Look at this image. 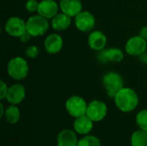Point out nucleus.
<instances>
[{"instance_id": "obj_1", "label": "nucleus", "mask_w": 147, "mask_h": 146, "mask_svg": "<svg viewBox=\"0 0 147 146\" xmlns=\"http://www.w3.org/2000/svg\"><path fill=\"white\" fill-rule=\"evenodd\" d=\"M115 103L119 110L123 113L134 111L139 105L140 99L136 91L128 87H123L114 97Z\"/></svg>"}, {"instance_id": "obj_2", "label": "nucleus", "mask_w": 147, "mask_h": 146, "mask_svg": "<svg viewBox=\"0 0 147 146\" xmlns=\"http://www.w3.org/2000/svg\"><path fill=\"white\" fill-rule=\"evenodd\" d=\"M29 71V66L27 60L20 56L10 59L7 65V72L10 78L16 81L25 79Z\"/></svg>"}, {"instance_id": "obj_3", "label": "nucleus", "mask_w": 147, "mask_h": 146, "mask_svg": "<svg viewBox=\"0 0 147 146\" xmlns=\"http://www.w3.org/2000/svg\"><path fill=\"white\" fill-rule=\"evenodd\" d=\"M48 19L40 15L39 14L31 15L26 21V29L32 37H39L44 35L49 28Z\"/></svg>"}, {"instance_id": "obj_4", "label": "nucleus", "mask_w": 147, "mask_h": 146, "mask_svg": "<svg viewBox=\"0 0 147 146\" xmlns=\"http://www.w3.org/2000/svg\"><path fill=\"white\" fill-rule=\"evenodd\" d=\"M102 84L108 96L114 99L116 93L124 87V79L121 74L115 71H109L102 77Z\"/></svg>"}, {"instance_id": "obj_5", "label": "nucleus", "mask_w": 147, "mask_h": 146, "mask_svg": "<svg viewBox=\"0 0 147 146\" xmlns=\"http://www.w3.org/2000/svg\"><path fill=\"white\" fill-rule=\"evenodd\" d=\"M87 107L88 104L85 100L79 96H71L65 102V109L67 113L74 118L86 114Z\"/></svg>"}, {"instance_id": "obj_6", "label": "nucleus", "mask_w": 147, "mask_h": 146, "mask_svg": "<svg viewBox=\"0 0 147 146\" xmlns=\"http://www.w3.org/2000/svg\"><path fill=\"white\" fill-rule=\"evenodd\" d=\"M76 28L83 33H90L96 27V18L92 13L87 10H82L74 17Z\"/></svg>"}, {"instance_id": "obj_7", "label": "nucleus", "mask_w": 147, "mask_h": 146, "mask_svg": "<svg viewBox=\"0 0 147 146\" xmlns=\"http://www.w3.org/2000/svg\"><path fill=\"white\" fill-rule=\"evenodd\" d=\"M147 50V40L139 35L129 38L125 45V51L130 56H140Z\"/></svg>"}, {"instance_id": "obj_8", "label": "nucleus", "mask_w": 147, "mask_h": 146, "mask_svg": "<svg viewBox=\"0 0 147 146\" xmlns=\"http://www.w3.org/2000/svg\"><path fill=\"white\" fill-rule=\"evenodd\" d=\"M107 113L108 108L106 103L100 100H94L88 104L86 115L93 122H99L106 117Z\"/></svg>"}, {"instance_id": "obj_9", "label": "nucleus", "mask_w": 147, "mask_h": 146, "mask_svg": "<svg viewBox=\"0 0 147 146\" xmlns=\"http://www.w3.org/2000/svg\"><path fill=\"white\" fill-rule=\"evenodd\" d=\"M4 30L9 36L19 38L27 30L26 22L19 16H11L6 21Z\"/></svg>"}, {"instance_id": "obj_10", "label": "nucleus", "mask_w": 147, "mask_h": 146, "mask_svg": "<svg viewBox=\"0 0 147 146\" xmlns=\"http://www.w3.org/2000/svg\"><path fill=\"white\" fill-rule=\"evenodd\" d=\"M59 3L55 0H41L39 3L37 13L49 20L53 19L57 14H59Z\"/></svg>"}, {"instance_id": "obj_11", "label": "nucleus", "mask_w": 147, "mask_h": 146, "mask_svg": "<svg viewBox=\"0 0 147 146\" xmlns=\"http://www.w3.org/2000/svg\"><path fill=\"white\" fill-rule=\"evenodd\" d=\"M97 59L102 63H107V62L119 63L123 60L124 53L122 50L118 47H110L100 51Z\"/></svg>"}, {"instance_id": "obj_12", "label": "nucleus", "mask_w": 147, "mask_h": 146, "mask_svg": "<svg viewBox=\"0 0 147 146\" xmlns=\"http://www.w3.org/2000/svg\"><path fill=\"white\" fill-rule=\"evenodd\" d=\"M26 96V89L21 83H14L9 87L6 100L9 104L18 105Z\"/></svg>"}, {"instance_id": "obj_13", "label": "nucleus", "mask_w": 147, "mask_h": 146, "mask_svg": "<svg viewBox=\"0 0 147 146\" xmlns=\"http://www.w3.org/2000/svg\"><path fill=\"white\" fill-rule=\"evenodd\" d=\"M64 45L63 38L59 34H51L47 35L44 40V49L50 54L59 52Z\"/></svg>"}, {"instance_id": "obj_14", "label": "nucleus", "mask_w": 147, "mask_h": 146, "mask_svg": "<svg viewBox=\"0 0 147 146\" xmlns=\"http://www.w3.org/2000/svg\"><path fill=\"white\" fill-rule=\"evenodd\" d=\"M107 37L105 34L100 30H93L90 33L88 36V45L89 46L96 52H100L105 49L107 45Z\"/></svg>"}, {"instance_id": "obj_15", "label": "nucleus", "mask_w": 147, "mask_h": 146, "mask_svg": "<svg viewBox=\"0 0 147 146\" xmlns=\"http://www.w3.org/2000/svg\"><path fill=\"white\" fill-rule=\"evenodd\" d=\"M59 8L65 15L75 17L83 10V3L81 0H60Z\"/></svg>"}, {"instance_id": "obj_16", "label": "nucleus", "mask_w": 147, "mask_h": 146, "mask_svg": "<svg viewBox=\"0 0 147 146\" xmlns=\"http://www.w3.org/2000/svg\"><path fill=\"white\" fill-rule=\"evenodd\" d=\"M74 131L81 135L89 134L93 128V121L86 115H82L80 117L75 118L73 122Z\"/></svg>"}, {"instance_id": "obj_17", "label": "nucleus", "mask_w": 147, "mask_h": 146, "mask_svg": "<svg viewBox=\"0 0 147 146\" xmlns=\"http://www.w3.org/2000/svg\"><path fill=\"white\" fill-rule=\"evenodd\" d=\"M58 146H78V140L75 131L64 129L58 134Z\"/></svg>"}, {"instance_id": "obj_18", "label": "nucleus", "mask_w": 147, "mask_h": 146, "mask_svg": "<svg viewBox=\"0 0 147 146\" xmlns=\"http://www.w3.org/2000/svg\"><path fill=\"white\" fill-rule=\"evenodd\" d=\"M71 23V17L61 12L57 14L53 19H51V26L56 31L66 30Z\"/></svg>"}, {"instance_id": "obj_19", "label": "nucleus", "mask_w": 147, "mask_h": 146, "mask_svg": "<svg viewBox=\"0 0 147 146\" xmlns=\"http://www.w3.org/2000/svg\"><path fill=\"white\" fill-rule=\"evenodd\" d=\"M3 118L9 124H16L21 119V112L19 108L16 105L10 104L8 108H6Z\"/></svg>"}, {"instance_id": "obj_20", "label": "nucleus", "mask_w": 147, "mask_h": 146, "mask_svg": "<svg viewBox=\"0 0 147 146\" xmlns=\"http://www.w3.org/2000/svg\"><path fill=\"white\" fill-rule=\"evenodd\" d=\"M132 146H147V132L144 130L135 131L131 137Z\"/></svg>"}, {"instance_id": "obj_21", "label": "nucleus", "mask_w": 147, "mask_h": 146, "mask_svg": "<svg viewBox=\"0 0 147 146\" xmlns=\"http://www.w3.org/2000/svg\"><path fill=\"white\" fill-rule=\"evenodd\" d=\"M78 146H102L101 141L98 138L92 135H85L78 140Z\"/></svg>"}, {"instance_id": "obj_22", "label": "nucleus", "mask_w": 147, "mask_h": 146, "mask_svg": "<svg viewBox=\"0 0 147 146\" xmlns=\"http://www.w3.org/2000/svg\"><path fill=\"white\" fill-rule=\"evenodd\" d=\"M136 124L140 129L147 132V109L140 111L136 116Z\"/></svg>"}, {"instance_id": "obj_23", "label": "nucleus", "mask_w": 147, "mask_h": 146, "mask_svg": "<svg viewBox=\"0 0 147 146\" xmlns=\"http://www.w3.org/2000/svg\"><path fill=\"white\" fill-rule=\"evenodd\" d=\"M25 54L28 58L29 59H35L39 56L40 54V49L37 46L32 45L29 46L26 48L25 50Z\"/></svg>"}, {"instance_id": "obj_24", "label": "nucleus", "mask_w": 147, "mask_h": 146, "mask_svg": "<svg viewBox=\"0 0 147 146\" xmlns=\"http://www.w3.org/2000/svg\"><path fill=\"white\" fill-rule=\"evenodd\" d=\"M39 3L40 2H38L37 0H28L25 3V8L28 12L34 13L38 11Z\"/></svg>"}, {"instance_id": "obj_25", "label": "nucleus", "mask_w": 147, "mask_h": 146, "mask_svg": "<svg viewBox=\"0 0 147 146\" xmlns=\"http://www.w3.org/2000/svg\"><path fill=\"white\" fill-rule=\"evenodd\" d=\"M8 89H9V87H8L7 83L3 80H1L0 81V99L1 100L6 99Z\"/></svg>"}, {"instance_id": "obj_26", "label": "nucleus", "mask_w": 147, "mask_h": 146, "mask_svg": "<svg viewBox=\"0 0 147 146\" xmlns=\"http://www.w3.org/2000/svg\"><path fill=\"white\" fill-rule=\"evenodd\" d=\"M31 34L26 30L20 37H19V40H21V42H22V43H26V42H28L30 39H31Z\"/></svg>"}, {"instance_id": "obj_27", "label": "nucleus", "mask_w": 147, "mask_h": 146, "mask_svg": "<svg viewBox=\"0 0 147 146\" xmlns=\"http://www.w3.org/2000/svg\"><path fill=\"white\" fill-rule=\"evenodd\" d=\"M140 35L141 37H143L144 39L147 40V26H144L141 28V29L140 31Z\"/></svg>"}, {"instance_id": "obj_28", "label": "nucleus", "mask_w": 147, "mask_h": 146, "mask_svg": "<svg viewBox=\"0 0 147 146\" xmlns=\"http://www.w3.org/2000/svg\"><path fill=\"white\" fill-rule=\"evenodd\" d=\"M140 60L143 62V63H146L147 64V52L146 51L143 54H141L140 56Z\"/></svg>"}, {"instance_id": "obj_29", "label": "nucleus", "mask_w": 147, "mask_h": 146, "mask_svg": "<svg viewBox=\"0 0 147 146\" xmlns=\"http://www.w3.org/2000/svg\"><path fill=\"white\" fill-rule=\"evenodd\" d=\"M0 109H1V113H0V118H3V114H4V112H5V109L3 108V103H0Z\"/></svg>"}]
</instances>
